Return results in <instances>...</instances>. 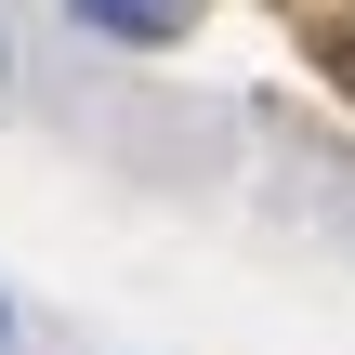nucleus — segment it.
Listing matches in <instances>:
<instances>
[{"instance_id": "f257e3e1", "label": "nucleus", "mask_w": 355, "mask_h": 355, "mask_svg": "<svg viewBox=\"0 0 355 355\" xmlns=\"http://www.w3.org/2000/svg\"><path fill=\"white\" fill-rule=\"evenodd\" d=\"M66 13H79L92 40H119V53H171V40H184L211 0H66Z\"/></svg>"}, {"instance_id": "f03ea898", "label": "nucleus", "mask_w": 355, "mask_h": 355, "mask_svg": "<svg viewBox=\"0 0 355 355\" xmlns=\"http://www.w3.org/2000/svg\"><path fill=\"white\" fill-rule=\"evenodd\" d=\"M13 343H26V329H13V290H0V355H13Z\"/></svg>"}]
</instances>
